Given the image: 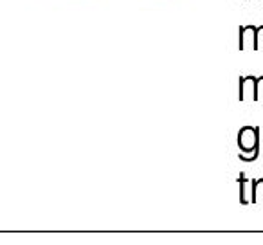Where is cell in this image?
Segmentation results:
<instances>
[{"instance_id":"cell-1","label":"cell","mask_w":263,"mask_h":245,"mask_svg":"<svg viewBox=\"0 0 263 245\" xmlns=\"http://www.w3.org/2000/svg\"><path fill=\"white\" fill-rule=\"evenodd\" d=\"M236 144H238V148H240V152L251 154V155L238 154L240 161H243V162L256 161L259 154V130L256 128V126H243V128L238 132Z\"/></svg>"},{"instance_id":"cell-2","label":"cell","mask_w":263,"mask_h":245,"mask_svg":"<svg viewBox=\"0 0 263 245\" xmlns=\"http://www.w3.org/2000/svg\"><path fill=\"white\" fill-rule=\"evenodd\" d=\"M251 42L252 49H254V42H256V27L252 26H243L240 27V44H238V49L240 51H245L247 49V44Z\"/></svg>"},{"instance_id":"cell-3","label":"cell","mask_w":263,"mask_h":245,"mask_svg":"<svg viewBox=\"0 0 263 245\" xmlns=\"http://www.w3.org/2000/svg\"><path fill=\"white\" fill-rule=\"evenodd\" d=\"M263 98V76L254 78V94H252V101H259Z\"/></svg>"},{"instance_id":"cell-4","label":"cell","mask_w":263,"mask_h":245,"mask_svg":"<svg viewBox=\"0 0 263 245\" xmlns=\"http://www.w3.org/2000/svg\"><path fill=\"white\" fill-rule=\"evenodd\" d=\"M238 182H240V202L241 204H249V200H247V197H245V187H247V179H245V175L241 173L240 175V179H238Z\"/></svg>"},{"instance_id":"cell-5","label":"cell","mask_w":263,"mask_h":245,"mask_svg":"<svg viewBox=\"0 0 263 245\" xmlns=\"http://www.w3.org/2000/svg\"><path fill=\"white\" fill-rule=\"evenodd\" d=\"M259 184H263V179H254L251 182V204L256 202V190H258Z\"/></svg>"},{"instance_id":"cell-6","label":"cell","mask_w":263,"mask_h":245,"mask_svg":"<svg viewBox=\"0 0 263 245\" xmlns=\"http://www.w3.org/2000/svg\"><path fill=\"white\" fill-rule=\"evenodd\" d=\"M261 42H263V26L256 27V42H254V51H258L261 47Z\"/></svg>"}]
</instances>
